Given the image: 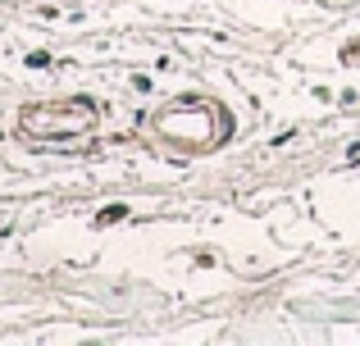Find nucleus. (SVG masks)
<instances>
[{"label":"nucleus","mask_w":360,"mask_h":346,"mask_svg":"<svg viewBox=\"0 0 360 346\" xmlns=\"http://www.w3.org/2000/svg\"><path fill=\"white\" fill-rule=\"evenodd\" d=\"M123 214H128V210H123V205H110V210L101 214V223H115V219H123Z\"/></svg>","instance_id":"nucleus-1"}]
</instances>
